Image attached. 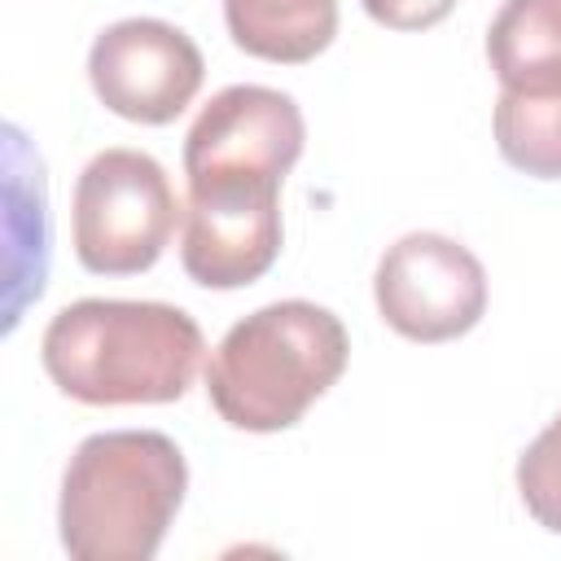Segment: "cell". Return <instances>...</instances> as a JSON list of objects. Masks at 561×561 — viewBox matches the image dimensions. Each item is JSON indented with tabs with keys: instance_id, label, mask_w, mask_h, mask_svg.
Here are the masks:
<instances>
[{
	"instance_id": "obj_4",
	"label": "cell",
	"mask_w": 561,
	"mask_h": 561,
	"mask_svg": "<svg viewBox=\"0 0 561 561\" xmlns=\"http://www.w3.org/2000/svg\"><path fill=\"white\" fill-rule=\"evenodd\" d=\"M346 324L307 298H280L241 316L206 364L210 408L245 434H280L307 416L346 373Z\"/></svg>"
},
{
	"instance_id": "obj_10",
	"label": "cell",
	"mask_w": 561,
	"mask_h": 561,
	"mask_svg": "<svg viewBox=\"0 0 561 561\" xmlns=\"http://www.w3.org/2000/svg\"><path fill=\"white\" fill-rule=\"evenodd\" d=\"M517 495L543 530L561 535V412L517 456Z\"/></svg>"
},
{
	"instance_id": "obj_2",
	"label": "cell",
	"mask_w": 561,
	"mask_h": 561,
	"mask_svg": "<svg viewBox=\"0 0 561 561\" xmlns=\"http://www.w3.org/2000/svg\"><path fill=\"white\" fill-rule=\"evenodd\" d=\"M202 351V324L184 307L145 298H79L39 337L48 381L88 408L175 403L197 381Z\"/></svg>"
},
{
	"instance_id": "obj_3",
	"label": "cell",
	"mask_w": 561,
	"mask_h": 561,
	"mask_svg": "<svg viewBox=\"0 0 561 561\" xmlns=\"http://www.w3.org/2000/svg\"><path fill=\"white\" fill-rule=\"evenodd\" d=\"M188 491V465L162 430L88 434L61 473L57 535L75 561H149Z\"/></svg>"
},
{
	"instance_id": "obj_6",
	"label": "cell",
	"mask_w": 561,
	"mask_h": 561,
	"mask_svg": "<svg viewBox=\"0 0 561 561\" xmlns=\"http://www.w3.org/2000/svg\"><path fill=\"white\" fill-rule=\"evenodd\" d=\"M373 298L381 320L408 342H456L486 311L482 259L443 232H408L377 259Z\"/></svg>"
},
{
	"instance_id": "obj_5",
	"label": "cell",
	"mask_w": 561,
	"mask_h": 561,
	"mask_svg": "<svg viewBox=\"0 0 561 561\" xmlns=\"http://www.w3.org/2000/svg\"><path fill=\"white\" fill-rule=\"evenodd\" d=\"M75 259L92 276L149 272L175 237L180 202L167 167L145 149H101L75 180Z\"/></svg>"
},
{
	"instance_id": "obj_9",
	"label": "cell",
	"mask_w": 561,
	"mask_h": 561,
	"mask_svg": "<svg viewBox=\"0 0 561 561\" xmlns=\"http://www.w3.org/2000/svg\"><path fill=\"white\" fill-rule=\"evenodd\" d=\"M500 158L535 180H561V79L535 88H500L491 114Z\"/></svg>"
},
{
	"instance_id": "obj_12",
	"label": "cell",
	"mask_w": 561,
	"mask_h": 561,
	"mask_svg": "<svg viewBox=\"0 0 561 561\" xmlns=\"http://www.w3.org/2000/svg\"><path fill=\"white\" fill-rule=\"evenodd\" d=\"M543 4H548V13H552V18L561 22V0H543Z\"/></svg>"
},
{
	"instance_id": "obj_1",
	"label": "cell",
	"mask_w": 561,
	"mask_h": 561,
	"mask_svg": "<svg viewBox=\"0 0 561 561\" xmlns=\"http://www.w3.org/2000/svg\"><path fill=\"white\" fill-rule=\"evenodd\" d=\"M307 123L289 92L232 83L184 136L180 263L202 289L254 285L280 254V184L302 158Z\"/></svg>"
},
{
	"instance_id": "obj_8",
	"label": "cell",
	"mask_w": 561,
	"mask_h": 561,
	"mask_svg": "<svg viewBox=\"0 0 561 561\" xmlns=\"http://www.w3.org/2000/svg\"><path fill=\"white\" fill-rule=\"evenodd\" d=\"M228 35L259 61L302 66L337 35V0H224Z\"/></svg>"
},
{
	"instance_id": "obj_7",
	"label": "cell",
	"mask_w": 561,
	"mask_h": 561,
	"mask_svg": "<svg viewBox=\"0 0 561 561\" xmlns=\"http://www.w3.org/2000/svg\"><path fill=\"white\" fill-rule=\"evenodd\" d=\"M202 48L162 18L110 22L88 48V83L96 101L140 127L175 123L202 92Z\"/></svg>"
},
{
	"instance_id": "obj_11",
	"label": "cell",
	"mask_w": 561,
	"mask_h": 561,
	"mask_svg": "<svg viewBox=\"0 0 561 561\" xmlns=\"http://www.w3.org/2000/svg\"><path fill=\"white\" fill-rule=\"evenodd\" d=\"M359 4L386 31H430L456 9V0H359Z\"/></svg>"
}]
</instances>
